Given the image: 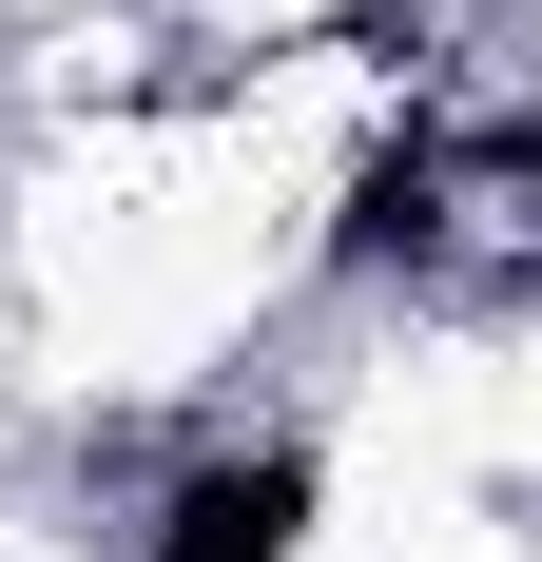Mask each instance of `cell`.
Wrapping results in <instances>:
<instances>
[{
  "mask_svg": "<svg viewBox=\"0 0 542 562\" xmlns=\"http://www.w3.org/2000/svg\"><path fill=\"white\" fill-rule=\"evenodd\" d=\"M291 543H310V465L291 447H233L156 505V562H291Z\"/></svg>",
  "mask_w": 542,
  "mask_h": 562,
  "instance_id": "1",
  "label": "cell"
},
{
  "mask_svg": "<svg viewBox=\"0 0 542 562\" xmlns=\"http://www.w3.org/2000/svg\"><path fill=\"white\" fill-rule=\"evenodd\" d=\"M427 233H445V175H427V156H369V175H349V233H329V252H349V272H387V252H427Z\"/></svg>",
  "mask_w": 542,
  "mask_h": 562,
  "instance_id": "2",
  "label": "cell"
}]
</instances>
